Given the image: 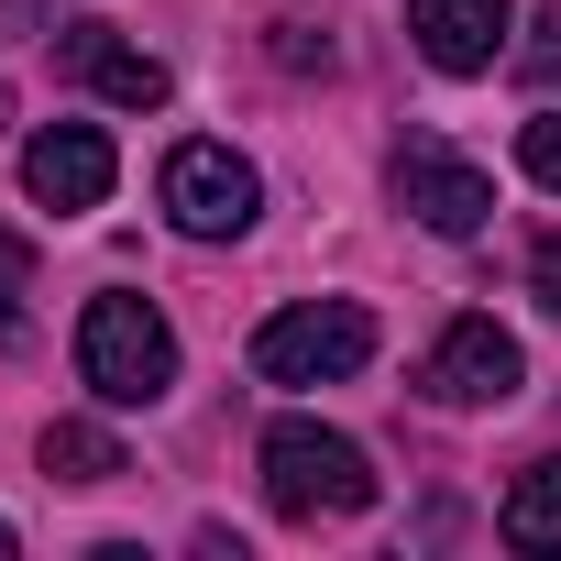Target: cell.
I'll list each match as a JSON object with an SVG mask.
<instances>
[{
  "label": "cell",
  "instance_id": "15",
  "mask_svg": "<svg viewBox=\"0 0 561 561\" xmlns=\"http://www.w3.org/2000/svg\"><path fill=\"white\" fill-rule=\"evenodd\" d=\"M528 78H561V0L539 12V45H528Z\"/></svg>",
  "mask_w": 561,
  "mask_h": 561
},
{
  "label": "cell",
  "instance_id": "7",
  "mask_svg": "<svg viewBox=\"0 0 561 561\" xmlns=\"http://www.w3.org/2000/svg\"><path fill=\"white\" fill-rule=\"evenodd\" d=\"M111 176H122V154H111L100 122H45V133L23 144V187H34L45 209H100Z\"/></svg>",
  "mask_w": 561,
  "mask_h": 561
},
{
  "label": "cell",
  "instance_id": "12",
  "mask_svg": "<svg viewBox=\"0 0 561 561\" xmlns=\"http://www.w3.org/2000/svg\"><path fill=\"white\" fill-rule=\"evenodd\" d=\"M517 165H528V187H561V111H528V133H517Z\"/></svg>",
  "mask_w": 561,
  "mask_h": 561
},
{
  "label": "cell",
  "instance_id": "6",
  "mask_svg": "<svg viewBox=\"0 0 561 561\" xmlns=\"http://www.w3.org/2000/svg\"><path fill=\"white\" fill-rule=\"evenodd\" d=\"M517 386H528V353H517L495 320H451V331L430 342V364H419V397H430V408H462V419H473V408H506Z\"/></svg>",
  "mask_w": 561,
  "mask_h": 561
},
{
  "label": "cell",
  "instance_id": "16",
  "mask_svg": "<svg viewBox=\"0 0 561 561\" xmlns=\"http://www.w3.org/2000/svg\"><path fill=\"white\" fill-rule=\"evenodd\" d=\"M275 56L287 67H331V45H309V23H275Z\"/></svg>",
  "mask_w": 561,
  "mask_h": 561
},
{
  "label": "cell",
  "instance_id": "8",
  "mask_svg": "<svg viewBox=\"0 0 561 561\" xmlns=\"http://www.w3.org/2000/svg\"><path fill=\"white\" fill-rule=\"evenodd\" d=\"M506 23H517V0H408V45L440 78H484L506 56Z\"/></svg>",
  "mask_w": 561,
  "mask_h": 561
},
{
  "label": "cell",
  "instance_id": "3",
  "mask_svg": "<svg viewBox=\"0 0 561 561\" xmlns=\"http://www.w3.org/2000/svg\"><path fill=\"white\" fill-rule=\"evenodd\" d=\"M375 364V309L364 298H298L253 331V375L264 386H342Z\"/></svg>",
  "mask_w": 561,
  "mask_h": 561
},
{
  "label": "cell",
  "instance_id": "2",
  "mask_svg": "<svg viewBox=\"0 0 561 561\" xmlns=\"http://www.w3.org/2000/svg\"><path fill=\"white\" fill-rule=\"evenodd\" d=\"M78 386H89L100 408H154V397L176 386V331H165V309L133 298V287L89 298V309H78Z\"/></svg>",
  "mask_w": 561,
  "mask_h": 561
},
{
  "label": "cell",
  "instance_id": "4",
  "mask_svg": "<svg viewBox=\"0 0 561 561\" xmlns=\"http://www.w3.org/2000/svg\"><path fill=\"white\" fill-rule=\"evenodd\" d=\"M154 198H165V220H176L187 242H242L253 209H264V176H253L231 144H176L165 176H154Z\"/></svg>",
  "mask_w": 561,
  "mask_h": 561
},
{
  "label": "cell",
  "instance_id": "1",
  "mask_svg": "<svg viewBox=\"0 0 561 561\" xmlns=\"http://www.w3.org/2000/svg\"><path fill=\"white\" fill-rule=\"evenodd\" d=\"M253 473H264V506L287 517V528H320V517H364L375 506L364 440L353 430H320V419H275L264 451H253Z\"/></svg>",
  "mask_w": 561,
  "mask_h": 561
},
{
  "label": "cell",
  "instance_id": "5",
  "mask_svg": "<svg viewBox=\"0 0 561 561\" xmlns=\"http://www.w3.org/2000/svg\"><path fill=\"white\" fill-rule=\"evenodd\" d=\"M386 187H397V209H408L419 231H440V242L484 231V209H495V176H484L473 154H451L440 133H408V144L386 154Z\"/></svg>",
  "mask_w": 561,
  "mask_h": 561
},
{
  "label": "cell",
  "instance_id": "13",
  "mask_svg": "<svg viewBox=\"0 0 561 561\" xmlns=\"http://www.w3.org/2000/svg\"><path fill=\"white\" fill-rule=\"evenodd\" d=\"M528 287H539V309L561 320V231H539V242H528Z\"/></svg>",
  "mask_w": 561,
  "mask_h": 561
},
{
  "label": "cell",
  "instance_id": "17",
  "mask_svg": "<svg viewBox=\"0 0 561 561\" xmlns=\"http://www.w3.org/2000/svg\"><path fill=\"white\" fill-rule=\"evenodd\" d=\"M0 561H12V528H0Z\"/></svg>",
  "mask_w": 561,
  "mask_h": 561
},
{
  "label": "cell",
  "instance_id": "9",
  "mask_svg": "<svg viewBox=\"0 0 561 561\" xmlns=\"http://www.w3.org/2000/svg\"><path fill=\"white\" fill-rule=\"evenodd\" d=\"M67 67H78L100 100H122V111H154V100H165V56L122 45L111 23H67Z\"/></svg>",
  "mask_w": 561,
  "mask_h": 561
},
{
  "label": "cell",
  "instance_id": "11",
  "mask_svg": "<svg viewBox=\"0 0 561 561\" xmlns=\"http://www.w3.org/2000/svg\"><path fill=\"white\" fill-rule=\"evenodd\" d=\"M45 473H56V484H111V473H133V462H122V440H111L100 419H56V430H45Z\"/></svg>",
  "mask_w": 561,
  "mask_h": 561
},
{
  "label": "cell",
  "instance_id": "14",
  "mask_svg": "<svg viewBox=\"0 0 561 561\" xmlns=\"http://www.w3.org/2000/svg\"><path fill=\"white\" fill-rule=\"evenodd\" d=\"M23 287H34V242H12V231H0V309H12Z\"/></svg>",
  "mask_w": 561,
  "mask_h": 561
},
{
  "label": "cell",
  "instance_id": "10",
  "mask_svg": "<svg viewBox=\"0 0 561 561\" xmlns=\"http://www.w3.org/2000/svg\"><path fill=\"white\" fill-rule=\"evenodd\" d=\"M495 528H506V550H561V451H539V462L506 484Z\"/></svg>",
  "mask_w": 561,
  "mask_h": 561
}]
</instances>
